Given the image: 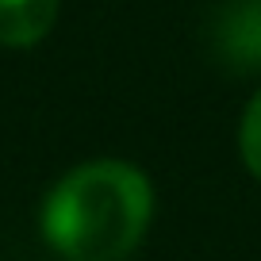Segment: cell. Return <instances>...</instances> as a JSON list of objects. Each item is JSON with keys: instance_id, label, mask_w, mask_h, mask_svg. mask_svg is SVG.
<instances>
[{"instance_id": "obj_1", "label": "cell", "mask_w": 261, "mask_h": 261, "mask_svg": "<svg viewBox=\"0 0 261 261\" xmlns=\"http://www.w3.org/2000/svg\"><path fill=\"white\" fill-rule=\"evenodd\" d=\"M154 192L135 165L89 162L46 196L42 230L69 261H119L150 227Z\"/></svg>"}, {"instance_id": "obj_2", "label": "cell", "mask_w": 261, "mask_h": 261, "mask_svg": "<svg viewBox=\"0 0 261 261\" xmlns=\"http://www.w3.org/2000/svg\"><path fill=\"white\" fill-rule=\"evenodd\" d=\"M212 50L230 73H261V0H227L215 12Z\"/></svg>"}, {"instance_id": "obj_3", "label": "cell", "mask_w": 261, "mask_h": 261, "mask_svg": "<svg viewBox=\"0 0 261 261\" xmlns=\"http://www.w3.org/2000/svg\"><path fill=\"white\" fill-rule=\"evenodd\" d=\"M58 19V0H0V46H35Z\"/></svg>"}, {"instance_id": "obj_4", "label": "cell", "mask_w": 261, "mask_h": 261, "mask_svg": "<svg viewBox=\"0 0 261 261\" xmlns=\"http://www.w3.org/2000/svg\"><path fill=\"white\" fill-rule=\"evenodd\" d=\"M238 146H242V158L250 165L253 177H261V92L250 100L242 115V130H238Z\"/></svg>"}]
</instances>
